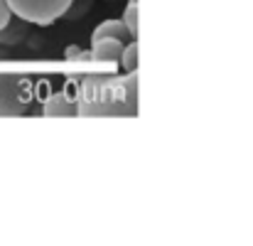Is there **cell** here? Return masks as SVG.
Returning <instances> with one entry per match:
<instances>
[{
  "label": "cell",
  "mask_w": 253,
  "mask_h": 246,
  "mask_svg": "<svg viewBox=\"0 0 253 246\" xmlns=\"http://www.w3.org/2000/svg\"><path fill=\"white\" fill-rule=\"evenodd\" d=\"M32 106V82L22 74H0V116H25Z\"/></svg>",
  "instance_id": "1"
},
{
  "label": "cell",
  "mask_w": 253,
  "mask_h": 246,
  "mask_svg": "<svg viewBox=\"0 0 253 246\" xmlns=\"http://www.w3.org/2000/svg\"><path fill=\"white\" fill-rule=\"evenodd\" d=\"M72 2L74 0H7L12 15H17L30 25H42V27L67 15Z\"/></svg>",
  "instance_id": "2"
},
{
  "label": "cell",
  "mask_w": 253,
  "mask_h": 246,
  "mask_svg": "<svg viewBox=\"0 0 253 246\" xmlns=\"http://www.w3.org/2000/svg\"><path fill=\"white\" fill-rule=\"evenodd\" d=\"M123 40L118 37H103L91 42V59L93 62H121L123 54Z\"/></svg>",
  "instance_id": "3"
},
{
  "label": "cell",
  "mask_w": 253,
  "mask_h": 246,
  "mask_svg": "<svg viewBox=\"0 0 253 246\" xmlns=\"http://www.w3.org/2000/svg\"><path fill=\"white\" fill-rule=\"evenodd\" d=\"M44 116H77L79 113V106L67 96V94H54L44 101V108H42Z\"/></svg>",
  "instance_id": "4"
},
{
  "label": "cell",
  "mask_w": 253,
  "mask_h": 246,
  "mask_svg": "<svg viewBox=\"0 0 253 246\" xmlns=\"http://www.w3.org/2000/svg\"><path fill=\"white\" fill-rule=\"evenodd\" d=\"M103 37L126 40V37H130V35H128L123 20H103L101 25H96V30H93V35H91V42H93V40H103Z\"/></svg>",
  "instance_id": "5"
},
{
  "label": "cell",
  "mask_w": 253,
  "mask_h": 246,
  "mask_svg": "<svg viewBox=\"0 0 253 246\" xmlns=\"http://www.w3.org/2000/svg\"><path fill=\"white\" fill-rule=\"evenodd\" d=\"M123 22H126L130 40H138V0H128V5L123 10Z\"/></svg>",
  "instance_id": "6"
},
{
  "label": "cell",
  "mask_w": 253,
  "mask_h": 246,
  "mask_svg": "<svg viewBox=\"0 0 253 246\" xmlns=\"http://www.w3.org/2000/svg\"><path fill=\"white\" fill-rule=\"evenodd\" d=\"M121 64H123L126 74H135V69H138V42H135V40H133L130 45H126V47H123Z\"/></svg>",
  "instance_id": "7"
},
{
  "label": "cell",
  "mask_w": 253,
  "mask_h": 246,
  "mask_svg": "<svg viewBox=\"0 0 253 246\" xmlns=\"http://www.w3.org/2000/svg\"><path fill=\"white\" fill-rule=\"evenodd\" d=\"M10 17H12V10H10L7 0H0V32L10 25Z\"/></svg>",
  "instance_id": "8"
},
{
  "label": "cell",
  "mask_w": 253,
  "mask_h": 246,
  "mask_svg": "<svg viewBox=\"0 0 253 246\" xmlns=\"http://www.w3.org/2000/svg\"><path fill=\"white\" fill-rule=\"evenodd\" d=\"M79 54H82V52H79V47H77V45H72V47H67V52H64V57H67L69 62H74V59H79Z\"/></svg>",
  "instance_id": "9"
}]
</instances>
